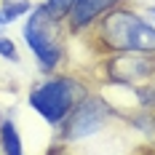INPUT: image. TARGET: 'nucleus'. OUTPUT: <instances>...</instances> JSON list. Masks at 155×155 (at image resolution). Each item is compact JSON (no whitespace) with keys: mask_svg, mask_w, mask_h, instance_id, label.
Here are the masks:
<instances>
[{"mask_svg":"<svg viewBox=\"0 0 155 155\" xmlns=\"http://www.w3.org/2000/svg\"><path fill=\"white\" fill-rule=\"evenodd\" d=\"M102 35L110 48H118L126 54H150L155 51V27L142 21L137 14L115 11L104 19Z\"/></svg>","mask_w":155,"mask_h":155,"instance_id":"f257e3e1","label":"nucleus"},{"mask_svg":"<svg viewBox=\"0 0 155 155\" xmlns=\"http://www.w3.org/2000/svg\"><path fill=\"white\" fill-rule=\"evenodd\" d=\"M72 102H75V86L70 80H51L30 96V104L51 123H59L72 110Z\"/></svg>","mask_w":155,"mask_h":155,"instance_id":"f03ea898","label":"nucleus"},{"mask_svg":"<svg viewBox=\"0 0 155 155\" xmlns=\"http://www.w3.org/2000/svg\"><path fill=\"white\" fill-rule=\"evenodd\" d=\"M24 38H27V43L30 48L38 54V59H40V67L43 70H54L59 59H62V51L59 46L54 43V32H51V16L46 14V8H38L32 19L27 21V27H24Z\"/></svg>","mask_w":155,"mask_h":155,"instance_id":"7ed1b4c3","label":"nucleus"},{"mask_svg":"<svg viewBox=\"0 0 155 155\" xmlns=\"http://www.w3.org/2000/svg\"><path fill=\"white\" fill-rule=\"evenodd\" d=\"M107 118V104L99 96H88L80 107L72 110L70 120L64 123V137L67 139H83L88 134H96Z\"/></svg>","mask_w":155,"mask_h":155,"instance_id":"20e7f679","label":"nucleus"},{"mask_svg":"<svg viewBox=\"0 0 155 155\" xmlns=\"http://www.w3.org/2000/svg\"><path fill=\"white\" fill-rule=\"evenodd\" d=\"M107 75L112 83H134V80H142V78L150 75V62L142 59V56H118L112 59L107 67Z\"/></svg>","mask_w":155,"mask_h":155,"instance_id":"39448f33","label":"nucleus"},{"mask_svg":"<svg viewBox=\"0 0 155 155\" xmlns=\"http://www.w3.org/2000/svg\"><path fill=\"white\" fill-rule=\"evenodd\" d=\"M112 5H118V0H78L72 5V24L75 27H88L94 21V16H99L102 11H107Z\"/></svg>","mask_w":155,"mask_h":155,"instance_id":"423d86ee","label":"nucleus"},{"mask_svg":"<svg viewBox=\"0 0 155 155\" xmlns=\"http://www.w3.org/2000/svg\"><path fill=\"white\" fill-rule=\"evenodd\" d=\"M0 144H3L5 155H21V139H19V134H16L11 120L0 123Z\"/></svg>","mask_w":155,"mask_h":155,"instance_id":"0eeeda50","label":"nucleus"},{"mask_svg":"<svg viewBox=\"0 0 155 155\" xmlns=\"http://www.w3.org/2000/svg\"><path fill=\"white\" fill-rule=\"evenodd\" d=\"M27 8H30V3H27V0H8V3L3 5V11H0V24H8L11 19L21 16Z\"/></svg>","mask_w":155,"mask_h":155,"instance_id":"6e6552de","label":"nucleus"},{"mask_svg":"<svg viewBox=\"0 0 155 155\" xmlns=\"http://www.w3.org/2000/svg\"><path fill=\"white\" fill-rule=\"evenodd\" d=\"M75 3H78V0H48V3H46V14L51 16V19H62L64 14L72 11Z\"/></svg>","mask_w":155,"mask_h":155,"instance_id":"1a4fd4ad","label":"nucleus"},{"mask_svg":"<svg viewBox=\"0 0 155 155\" xmlns=\"http://www.w3.org/2000/svg\"><path fill=\"white\" fill-rule=\"evenodd\" d=\"M0 56H5V59H16V48H14V43H11L8 38H0Z\"/></svg>","mask_w":155,"mask_h":155,"instance_id":"9d476101","label":"nucleus"},{"mask_svg":"<svg viewBox=\"0 0 155 155\" xmlns=\"http://www.w3.org/2000/svg\"><path fill=\"white\" fill-rule=\"evenodd\" d=\"M150 19H153V21H155V8H150Z\"/></svg>","mask_w":155,"mask_h":155,"instance_id":"9b49d317","label":"nucleus"}]
</instances>
